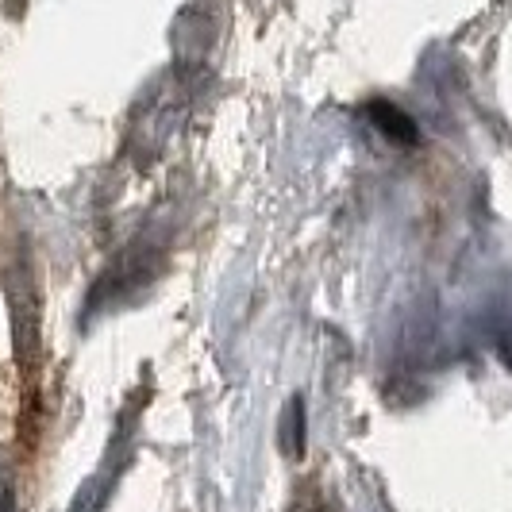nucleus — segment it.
Instances as JSON below:
<instances>
[{
  "mask_svg": "<svg viewBox=\"0 0 512 512\" xmlns=\"http://www.w3.org/2000/svg\"><path fill=\"white\" fill-rule=\"evenodd\" d=\"M278 447L285 459H301L305 455V401L289 397L282 420H278Z\"/></svg>",
  "mask_w": 512,
  "mask_h": 512,
  "instance_id": "2",
  "label": "nucleus"
},
{
  "mask_svg": "<svg viewBox=\"0 0 512 512\" xmlns=\"http://www.w3.org/2000/svg\"><path fill=\"white\" fill-rule=\"evenodd\" d=\"M366 120L374 124V131L382 135L385 143H393V147H416L420 143V128H416V120H412L405 108H397L393 101H370L366 104Z\"/></svg>",
  "mask_w": 512,
  "mask_h": 512,
  "instance_id": "1",
  "label": "nucleus"
}]
</instances>
